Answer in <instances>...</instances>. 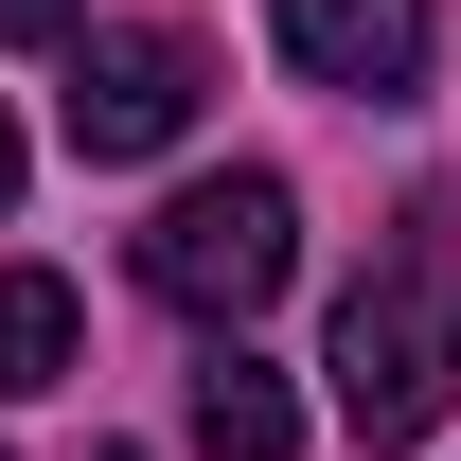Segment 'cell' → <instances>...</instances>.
<instances>
[{"label": "cell", "instance_id": "obj_9", "mask_svg": "<svg viewBox=\"0 0 461 461\" xmlns=\"http://www.w3.org/2000/svg\"><path fill=\"white\" fill-rule=\"evenodd\" d=\"M89 461H142V444H89Z\"/></svg>", "mask_w": 461, "mask_h": 461}, {"label": "cell", "instance_id": "obj_5", "mask_svg": "<svg viewBox=\"0 0 461 461\" xmlns=\"http://www.w3.org/2000/svg\"><path fill=\"white\" fill-rule=\"evenodd\" d=\"M195 461H302V408H285V373H267L249 338L195 355Z\"/></svg>", "mask_w": 461, "mask_h": 461}, {"label": "cell", "instance_id": "obj_2", "mask_svg": "<svg viewBox=\"0 0 461 461\" xmlns=\"http://www.w3.org/2000/svg\"><path fill=\"white\" fill-rule=\"evenodd\" d=\"M285 267H302V195L267 160H230V177H195V195L142 213V285L177 320H213V338H249V302H285Z\"/></svg>", "mask_w": 461, "mask_h": 461}, {"label": "cell", "instance_id": "obj_4", "mask_svg": "<svg viewBox=\"0 0 461 461\" xmlns=\"http://www.w3.org/2000/svg\"><path fill=\"white\" fill-rule=\"evenodd\" d=\"M285 18V71L338 89V107H408L426 89V0H267Z\"/></svg>", "mask_w": 461, "mask_h": 461}, {"label": "cell", "instance_id": "obj_7", "mask_svg": "<svg viewBox=\"0 0 461 461\" xmlns=\"http://www.w3.org/2000/svg\"><path fill=\"white\" fill-rule=\"evenodd\" d=\"M0 36L36 54V36H89V0H0Z\"/></svg>", "mask_w": 461, "mask_h": 461}, {"label": "cell", "instance_id": "obj_6", "mask_svg": "<svg viewBox=\"0 0 461 461\" xmlns=\"http://www.w3.org/2000/svg\"><path fill=\"white\" fill-rule=\"evenodd\" d=\"M54 373H71V285L54 267H0V408L54 391Z\"/></svg>", "mask_w": 461, "mask_h": 461}, {"label": "cell", "instance_id": "obj_1", "mask_svg": "<svg viewBox=\"0 0 461 461\" xmlns=\"http://www.w3.org/2000/svg\"><path fill=\"white\" fill-rule=\"evenodd\" d=\"M461 408V230L391 213V249L338 285V426L355 444H426Z\"/></svg>", "mask_w": 461, "mask_h": 461}, {"label": "cell", "instance_id": "obj_8", "mask_svg": "<svg viewBox=\"0 0 461 461\" xmlns=\"http://www.w3.org/2000/svg\"><path fill=\"white\" fill-rule=\"evenodd\" d=\"M0 213H18V124H0Z\"/></svg>", "mask_w": 461, "mask_h": 461}, {"label": "cell", "instance_id": "obj_3", "mask_svg": "<svg viewBox=\"0 0 461 461\" xmlns=\"http://www.w3.org/2000/svg\"><path fill=\"white\" fill-rule=\"evenodd\" d=\"M213 54L160 36V18H124V36H71V160H160L177 124H195Z\"/></svg>", "mask_w": 461, "mask_h": 461}]
</instances>
